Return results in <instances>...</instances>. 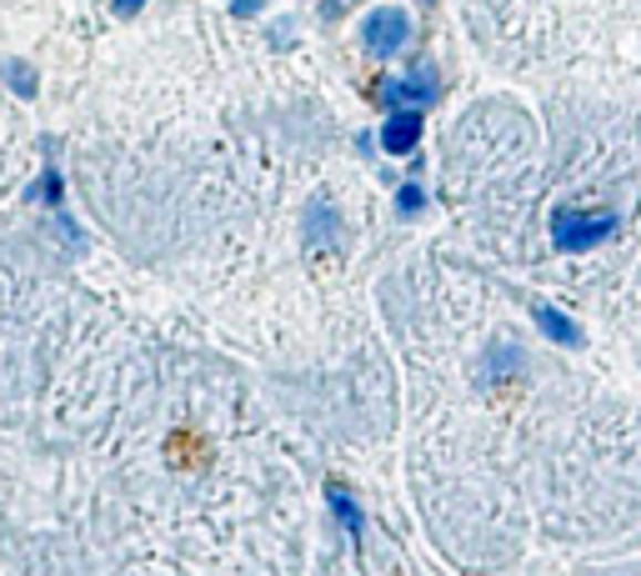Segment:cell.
Returning <instances> with one entry per match:
<instances>
[{
    "mask_svg": "<svg viewBox=\"0 0 641 576\" xmlns=\"http://www.w3.org/2000/svg\"><path fill=\"white\" fill-rule=\"evenodd\" d=\"M617 230V216L611 210H577V206H561L557 216H551V241L561 246V251H591V246H601Z\"/></svg>",
    "mask_w": 641,
    "mask_h": 576,
    "instance_id": "cell-1",
    "label": "cell"
},
{
    "mask_svg": "<svg viewBox=\"0 0 641 576\" xmlns=\"http://www.w3.org/2000/svg\"><path fill=\"white\" fill-rule=\"evenodd\" d=\"M411 35V21L401 6H381V11L366 16V25H361V41H366L371 55H396L401 45H406Z\"/></svg>",
    "mask_w": 641,
    "mask_h": 576,
    "instance_id": "cell-2",
    "label": "cell"
},
{
    "mask_svg": "<svg viewBox=\"0 0 641 576\" xmlns=\"http://www.w3.org/2000/svg\"><path fill=\"white\" fill-rule=\"evenodd\" d=\"M381 101H386L391 111H421V105L436 101V75L416 71V81H386L381 85Z\"/></svg>",
    "mask_w": 641,
    "mask_h": 576,
    "instance_id": "cell-3",
    "label": "cell"
},
{
    "mask_svg": "<svg viewBox=\"0 0 641 576\" xmlns=\"http://www.w3.org/2000/svg\"><path fill=\"white\" fill-rule=\"evenodd\" d=\"M416 141H421V111H391L386 126H381L386 156H406V151H416Z\"/></svg>",
    "mask_w": 641,
    "mask_h": 576,
    "instance_id": "cell-4",
    "label": "cell"
},
{
    "mask_svg": "<svg viewBox=\"0 0 641 576\" xmlns=\"http://www.w3.org/2000/svg\"><path fill=\"white\" fill-rule=\"evenodd\" d=\"M531 321H537L541 331H547L557 346H571V351H581V346H587V336H581V326L571 321V316H561L557 306H531Z\"/></svg>",
    "mask_w": 641,
    "mask_h": 576,
    "instance_id": "cell-5",
    "label": "cell"
},
{
    "mask_svg": "<svg viewBox=\"0 0 641 576\" xmlns=\"http://www.w3.org/2000/svg\"><path fill=\"white\" fill-rule=\"evenodd\" d=\"M327 502H331V512L341 516V526H347L351 536H361V512H356V502H351L341 486H327Z\"/></svg>",
    "mask_w": 641,
    "mask_h": 576,
    "instance_id": "cell-6",
    "label": "cell"
},
{
    "mask_svg": "<svg viewBox=\"0 0 641 576\" xmlns=\"http://www.w3.org/2000/svg\"><path fill=\"white\" fill-rule=\"evenodd\" d=\"M396 206H401V216H416V210H421V186H406V191H401Z\"/></svg>",
    "mask_w": 641,
    "mask_h": 576,
    "instance_id": "cell-7",
    "label": "cell"
},
{
    "mask_svg": "<svg viewBox=\"0 0 641 576\" xmlns=\"http://www.w3.org/2000/svg\"><path fill=\"white\" fill-rule=\"evenodd\" d=\"M141 6H146V0H116V16H121V21H131Z\"/></svg>",
    "mask_w": 641,
    "mask_h": 576,
    "instance_id": "cell-8",
    "label": "cell"
},
{
    "mask_svg": "<svg viewBox=\"0 0 641 576\" xmlns=\"http://www.w3.org/2000/svg\"><path fill=\"white\" fill-rule=\"evenodd\" d=\"M261 6H266V0H236L231 11H236V16H256V11H261Z\"/></svg>",
    "mask_w": 641,
    "mask_h": 576,
    "instance_id": "cell-9",
    "label": "cell"
}]
</instances>
